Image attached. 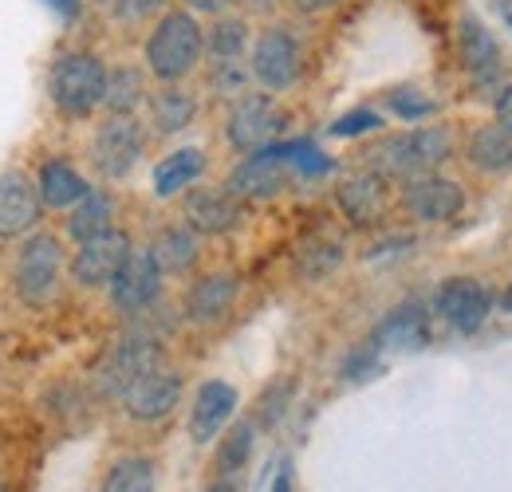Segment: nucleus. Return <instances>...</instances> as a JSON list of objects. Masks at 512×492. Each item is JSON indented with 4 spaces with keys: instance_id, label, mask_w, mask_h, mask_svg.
<instances>
[{
    "instance_id": "1",
    "label": "nucleus",
    "mask_w": 512,
    "mask_h": 492,
    "mask_svg": "<svg viewBox=\"0 0 512 492\" xmlns=\"http://www.w3.org/2000/svg\"><path fill=\"white\" fill-rule=\"evenodd\" d=\"M205 56V28L190 8H166L142 48V63L158 83H182Z\"/></svg>"
},
{
    "instance_id": "2",
    "label": "nucleus",
    "mask_w": 512,
    "mask_h": 492,
    "mask_svg": "<svg viewBox=\"0 0 512 492\" xmlns=\"http://www.w3.org/2000/svg\"><path fill=\"white\" fill-rule=\"evenodd\" d=\"M367 158L379 178L410 182L418 174H434L438 166H446L453 158V134L446 126H414V130L379 138L367 150Z\"/></svg>"
},
{
    "instance_id": "3",
    "label": "nucleus",
    "mask_w": 512,
    "mask_h": 492,
    "mask_svg": "<svg viewBox=\"0 0 512 492\" xmlns=\"http://www.w3.org/2000/svg\"><path fill=\"white\" fill-rule=\"evenodd\" d=\"M107 63L95 52H64L48 71V95L52 107L64 119H91L103 107L107 95Z\"/></svg>"
},
{
    "instance_id": "4",
    "label": "nucleus",
    "mask_w": 512,
    "mask_h": 492,
    "mask_svg": "<svg viewBox=\"0 0 512 492\" xmlns=\"http://www.w3.org/2000/svg\"><path fill=\"white\" fill-rule=\"evenodd\" d=\"M60 276H64V245L52 233H32L16 252L12 264V292L24 308L44 311L60 296Z\"/></svg>"
},
{
    "instance_id": "5",
    "label": "nucleus",
    "mask_w": 512,
    "mask_h": 492,
    "mask_svg": "<svg viewBox=\"0 0 512 492\" xmlns=\"http://www.w3.org/2000/svg\"><path fill=\"white\" fill-rule=\"evenodd\" d=\"M146 154V126L138 123L134 115H107V123L95 126L87 158L95 166L99 178L107 182H123L134 174V166Z\"/></svg>"
},
{
    "instance_id": "6",
    "label": "nucleus",
    "mask_w": 512,
    "mask_h": 492,
    "mask_svg": "<svg viewBox=\"0 0 512 492\" xmlns=\"http://www.w3.org/2000/svg\"><path fill=\"white\" fill-rule=\"evenodd\" d=\"M284 130H288V115H284V107L276 103L272 91L237 95L233 107H229V119H225V138L241 154H256V150L272 146Z\"/></svg>"
},
{
    "instance_id": "7",
    "label": "nucleus",
    "mask_w": 512,
    "mask_h": 492,
    "mask_svg": "<svg viewBox=\"0 0 512 492\" xmlns=\"http://www.w3.org/2000/svg\"><path fill=\"white\" fill-rule=\"evenodd\" d=\"M162 367V347H158V339H150V335H127V339H119L103 359H99V367H95V386H99V394L103 398H119L123 402V394H127L130 386L142 378V374H150V370Z\"/></svg>"
},
{
    "instance_id": "8",
    "label": "nucleus",
    "mask_w": 512,
    "mask_h": 492,
    "mask_svg": "<svg viewBox=\"0 0 512 492\" xmlns=\"http://www.w3.org/2000/svg\"><path fill=\"white\" fill-rule=\"evenodd\" d=\"M457 56H461V67H465L469 83L481 95L493 99L505 87V52H501L497 36L477 16H469V12L457 20Z\"/></svg>"
},
{
    "instance_id": "9",
    "label": "nucleus",
    "mask_w": 512,
    "mask_h": 492,
    "mask_svg": "<svg viewBox=\"0 0 512 492\" xmlns=\"http://www.w3.org/2000/svg\"><path fill=\"white\" fill-rule=\"evenodd\" d=\"M304 67V52L300 40L288 28H264L253 40V56H249V71L264 91H288L300 79Z\"/></svg>"
},
{
    "instance_id": "10",
    "label": "nucleus",
    "mask_w": 512,
    "mask_h": 492,
    "mask_svg": "<svg viewBox=\"0 0 512 492\" xmlns=\"http://www.w3.org/2000/svg\"><path fill=\"white\" fill-rule=\"evenodd\" d=\"M130 252H134V241H130L127 229H107V233H99V237L75 248L71 264H67L71 280L79 288H111V280L130 260Z\"/></svg>"
},
{
    "instance_id": "11",
    "label": "nucleus",
    "mask_w": 512,
    "mask_h": 492,
    "mask_svg": "<svg viewBox=\"0 0 512 492\" xmlns=\"http://www.w3.org/2000/svg\"><path fill=\"white\" fill-rule=\"evenodd\" d=\"M402 209L418 221V225H446L465 213V189L446 174H418L410 182H402Z\"/></svg>"
},
{
    "instance_id": "12",
    "label": "nucleus",
    "mask_w": 512,
    "mask_h": 492,
    "mask_svg": "<svg viewBox=\"0 0 512 492\" xmlns=\"http://www.w3.org/2000/svg\"><path fill=\"white\" fill-rule=\"evenodd\" d=\"M489 311H493V292L473 276H449L434 292V315L461 335L481 331Z\"/></svg>"
},
{
    "instance_id": "13",
    "label": "nucleus",
    "mask_w": 512,
    "mask_h": 492,
    "mask_svg": "<svg viewBox=\"0 0 512 492\" xmlns=\"http://www.w3.org/2000/svg\"><path fill=\"white\" fill-rule=\"evenodd\" d=\"M162 280H166V272H162V264L154 260V252L150 245L146 248H134L130 252V260L119 268V276L111 280V308L123 311V315H142V311H150L158 304V296H162Z\"/></svg>"
},
{
    "instance_id": "14",
    "label": "nucleus",
    "mask_w": 512,
    "mask_h": 492,
    "mask_svg": "<svg viewBox=\"0 0 512 492\" xmlns=\"http://www.w3.org/2000/svg\"><path fill=\"white\" fill-rule=\"evenodd\" d=\"M288 182H292V162H288V158L280 154V146L272 142V146L256 150L249 158H241V162L229 170L225 189L237 193L241 201H268V197L284 193Z\"/></svg>"
},
{
    "instance_id": "15",
    "label": "nucleus",
    "mask_w": 512,
    "mask_h": 492,
    "mask_svg": "<svg viewBox=\"0 0 512 492\" xmlns=\"http://www.w3.org/2000/svg\"><path fill=\"white\" fill-rule=\"evenodd\" d=\"M182 221L201 237H225L245 221V205L225 185H190L182 197Z\"/></svg>"
},
{
    "instance_id": "16",
    "label": "nucleus",
    "mask_w": 512,
    "mask_h": 492,
    "mask_svg": "<svg viewBox=\"0 0 512 492\" xmlns=\"http://www.w3.org/2000/svg\"><path fill=\"white\" fill-rule=\"evenodd\" d=\"M44 197L36 182L24 170H4L0 174V241H20L32 237L44 221Z\"/></svg>"
},
{
    "instance_id": "17",
    "label": "nucleus",
    "mask_w": 512,
    "mask_h": 492,
    "mask_svg": "<svg viewBox=\"0 0 512 492\" xmlns=\"http://www.w3.org/2000/svg\"><path fill=\"white\" fill-rule=\"evenodd\" d=\"M182 390H186V378H182L178 370L158 367V370H150V374H142L127 394H123V410H127V418L142 422V426L162 422V418H170V414L178 410Z\"/></svg>"
},
{
    "instance_id": "18",
    "label": "nucleus",
    "mask_w": 512,
    "mask_h": 492,
    "mask_svg": "<svg viewBox=\"0 0 512 492\" xmlns=\"http://www.w3.org/2000/svg\"><path fill=\"white\" fill-rule=\"evenodd\" d=\"M237 402H241L237 386H229V382H221V378L201 382L197 394H193V406H190V437L193 441H197V445L217 441V433L233 422Z\"/></svg>"
},
{
    "instance_id": "19",
    "label": "nucleus",
    "mask_w": 512,
    "mask_h": 492,
    "mask_svg": "<svg viewBox=\"0 0 512 492\" xmlns=\"http://www.w3.org/2000/svg\"><path fill=\"white\" fill-rule=\"evenodd\" d=\"M237 296H241V280L233 272H205L186 292V319L197 327H213L233 311Z\"/></svg>"
},
{
    "instance_id": "20",
    "label": "nucleus",
    "mask_w": 512,
    "mask_h": 492,
    "mask_svg": "<svg viewBox=\"0 0 512 492\" xmlns=\"http://www.w3.org/2000/svg\"><path fill=\"white\" fill-rule=\"evenodd\" d=\"M335 205L355 229H371L386 213V178H379L375 170L343 178L335 185Z\"/></svg>"
},
{
    "instance_id": "21",
    "label": "nucleus",
    "mask_w": 512,
    "mask_h": 492,
    "mask_svg": "<svg viewBox=\"0 0 512 492\" xmlns=\"http://www.w3.org/2000/svg\"><path fill=\"white\" fill-rule=\"evenodd\" d=\"M371 343L379 351H422L430 343V311L422 308V304H414V300L410 304H398L375 327Z\"/></svg>"
},
{
    "instance_id": "22",
    "label": "nucleus",
    "mask_w": 512,
    "mask_h": 492,
    "mask_svg": "<svg viewBox=\"0 0 512 492\" xmlns=\"http://www.w3.org/2000/svg\"><path fill=\"white\" fill-rule=\"evenodd\" d=\"M465 162L485 174V178H501L512 170V134L497 123H481L465 138Z\"/></svg>"
},
{
    "instance_id": "23",
    "label": "nucleus",
    "mask_w": 512,
    "mask_h": 492,
    "mask_svg": "<svg viewBox=\"0 0 512 492\" xmlns=\"http://www.w3.org/2000/svg\"><path fill=\"white\" fill-rule=\"evenodd\" d=\"M36 189H40L48 209H71V205H79L91 193V182L67 158H48L36 170Z\"/></svg>"
},
{
    "instance_id": "24",
    "label": "nucleus",
    "mask_w": 512,
    "mask_h": 492,
    "mask_svg": "<svg viewBox=\"0 0 512 492\" xmlns=\"http://www.w3.org/2000/svg\"><path fill=\"white\" fill-rule=\"evenodd\" d=\"M150 252H154V260L162 264L166 276H186L193 264L201 260V233L190 229L186 221H182V225H166V229H158V237L150 241Z\"/></svg>"
},
{
    "instance_id": "25",
    "label": "nucleus",
    "mask_w": 512,
    "mask_h": 492,
    "mask_svg": "<svg viewBox=\"0 0 512 492\" xmlns=\"http://www.w3.org/2000/svg\"><path fill=\"white\" fill-rule=\"evenodd\" d=\"M205 174V150L201 146H178L154 166V197H178Z\"/></svg>"
},
{
    "instance_id": "26",
    "label": "nucleus",
    "mask_w": 512,
    "mask_h": 492,
    "mask_svg": "<svg viewBox=\"0 0 512 492\" xmlns=\"http://www.w3.org/2000/svg\"><path fill=\"white\" fill-rule=\"evenodd\" d=\"M115 213H119L115 193H107V189H91L79 205L67 209V237H71L75 245H83V241H91V237L115 229Z\"/></svg>"
},
{
    "instance_id": "27",
    "label": "nucleus",
    "mask_w": 512,
    "mask_h": 492,
    "mask_svg": "<svg viewBox=\"0 0 512 492\" xmlns=\"http://www.w3.org/2000/svg\"><path fill=\"white\" fill-rule=\"evenodd\" d=\"M197 119V99L182 83H162L150 95V126L158 134H182Z\"/></svg>"
},
{
    "instance_id": "28",
    "label": "nucleus",
    "mask_w": 512,
    "mask_h": 492,
    "mask_svg": "<svg viewBox=\"0 0 512 492\" xmlns=\"http://www.w3.org/2000/svg\"><path fill=\"white\" fill-rule=\"evenodd\" d=\"M146 75L130 63H119L107 71V95H103V107L107 115H138V107L146 103Z\"/></svg>"
},
{
    "instance_id": "29",
    "label": "nucleus",
    "mask_w": 512,
    "mask_h": 492,
    "mask_svg": "<svg viewBox=\"0 0 512 492\" xmlns=\"http://www.w3.org/2000/svg\"><path fill=\"white\" fill-rule=\"evenodd\" d=\"M154 485H158L154 461L142 457V453H130V457H119V461L107 469L99 492H154Z\"/></svg>"
},
{
    "instance_id": "30",
    "label": "nucleus",
    "mask_w": 512,
    "mask_h": 492,
    "mask_svg": "<svg viewBox=\"0 0 512 492\" xmlns=\"http://www.w3.org/2000/svg\"><path fill=\"white\" fill-rule=\"evenodd\" d=\"M205 52L209 60H241L249 52V24L241 16H213L205 28Z\"/></svg>"
},
{
    "instance_id": "31",
    "label": "nucleus",
    "mask_w": 512,
    "mask_h": 492,
    "mask_svg": "<svg viewBox=\"0 0 512 492\" xmlns=\"http://www.w3.org/2000/svg\"><path fill=\"white\" fill-rule=\"evenodd\" d=\"M253 445H256V426L253 422H241V426H233V430L225 433V441H221V449H217V477H225V481H233L245 465H249V457H253Z\"/></svg>"
},
{
    "instance_id": "32",
    "label": "nucleus",
    "mask_w": 512,
    "mask_h": 492,
    "mask_svg": "<svg viewBox=\"0 0 512 492\" xmlns=\"http://www.w3.org/2000/svg\"><path fill=\"white\" fill-rule=\"evenodd\" d=\"M339 264H343V245H339V241L316 237V241H308V245L300 248V272L312 276V280H320V276H327V272H335Z\"/></svg>"
},
{
    "instance_id": "33",
    "label": "nucleus",
    "mask_w": 512,
    "mask_h": 492,
    "mask_svg": "<svg viewBox=\"0 0 512 492\" xmlns=\"http://www.w3.org/2000/svg\"><path fill=\"white\" fill-rule=\"evenodd\" d=\"M386 107H390V115L402 119V123H422V119H430V115L438 111V103H434L426 91H418V87H398V91H390V95H386Z\"/></svg>"
},
{
    "instance_id": "34",
    "label": "nucleus",
    "mask_w": 512,
    "mask_h": 492,
    "mask_svg": "<svg viewBox=\"0 0 512 492\" xmlns=\"http://www.w3.org/2000/svg\"><path fill=\"white\" fill-rule=\"evenodd\" d=\"M379 130H383V115L371 107H355L327 126V134H335V138H359V134H379Z\"/></svg>"
},
{
    "instance_id": "35",
    "label": "nucleus",
    "mask_w": 512,
    "mask_h": 492,
    "mask_svg": "<svg viewBox=\"0 0 512 492\" xmlns=\"http://www.w3.org/2000/svg\"><path fill=\"white\" fill-rule=\"evenodd\" d=\"M249 75H253V71H245L241 60H213L209 63V83H213V91H221V95H245Z\"/></svg>"
},
{
    "instance_id": "36",
    "label": "nucleus",
    "mask_w": 512,
    "mask_h": 492,
    "mask_svg": "<svg viewBox=\"0 0 512 492\" xmlns=\"http://www.w3.org/2000/svg\"><path fill=\"white\" fill-rule=\"evenodd\" d=\"M288 398H292V382L288 378H280L276 386H268L260 394V402H256V422L260 426H276L284 418V410H288Z\"/></svg>"
},
{
    "instance_id": "37",
    "label": "nucleus",
    "mask_w": 512,
    "mask_h": 492,
    "mask_svg": "<svg viewBox=\"0 0 512 492\" xmlns=\"http://www.w3.org/2000/svg\"><path fill=\"white\" fill-rule=\"evenodd\" d=\"M166 12V0H111V16L119 24H146L150 16H162Z\"/></svg>"
},
{
    "instance_id": "38",
    "label": "nucleus",
    "mask_w": 512,
    "mask_h": 492,
    "mask_svg": "<svg viewBox=\"0 0 512 492\" xmlns=\"http://www.w3.org/2000/svg\"><path fill=\"white\" fill-rule=\"evenodd\" d=\"M379 355H383V351H379L375 343H363V347L351 351V359L343 363V378H347V382H363L367 374L379 370Z\"/></svg>"
},
{
    "instance_id": "39",
    "label": "nucleus",
    "mask_w": 512,
    "mask_h": 492,
    "mask_svg": "<svg viewBox=\"0 0 512 492\" xmlns=\"http://www.w3.org/2000/svg\"><path fill=\"white\" fill-rule=\"evenodd\" d=\"M493 119H497V126H505L512 134V83H505V87L493 95Z\"/></svg>"
},
{
    "instance_id": "40",
    "label": "nucleus",
    "mask_w": 512,
    "mask_h": 492,
    "mask_svg": "<svg viewBox=\"0 0 512 492\" xmlns=\"http://www.w3.org/2000/svg\"><path fill=\"white\" fill-rule=\"evenodd\" d=\"M237 0H186L190 12H201V16H225Z\"/></svg>"
},
{
    "instance_id": "41",
    "label": "nucleus",
    "mask_w": 512,
    "mask_h": 492,
    "mask_svg": "<svg viewBox=\"0 0 512 492\" xmlns=\"http://www.w3.org/2000/svg\"><path fill=\"white\" fill-rule=\"evenodd\" d=\"M296 12H304V16H320V12H327V8H335L339 0H288Z\"/></svg>"
},
{
    "instance_id": "42",
    "label": "nucleus",
    "mask_w": 512,
    "mask_h": 492,
    "mask_svg": "<svg viewBox=\"0 0 512 492\" xmlns=\"http://www.w3.org/2000/svg\"><path fill=\"white\" fill-rule=\"evenodd\" d=\"M52 12H60L64 20H79V12H83V0H44Z\"/></svg>"
},
{
    "instance_id": "43",
    "label": "nucleus",
    "mask_w": 512,
    "mask_h": 492,
    "mask_svg": "<svg viewBox=\"0 0 512 492\" xmlns=\"http://www.w3.org/2000/svg\"><path fill=\"white\" fill-rule=\"evenodd\" d=\"M272 492H296V485H292V469H280V473H276Z\"/></svg>"
},
{
    "instance_id": "44",
    "label": "nucleus",
    "mask_w": 512,
    "mask_h": 492,
    "mask_svg": "<svg viewBox=\"0 0 512 492\" xmlns=\"http://www.w3.org/2000/svg\"><path fill=\"white\" fill-rule=\"evenodd\" d=\"M205 492H237L233 489V481H225V477H217V481H213V485H209V489Z\"/></svg>"
},
{
    "instance_id": "45",
    "label": "nucleus",
    "mask_w": 512,
    "mask_h": 492,
    "mask_svg": "<svg viewBox=\"0 0 512 492\" xmlns=\"http://www.w3.org/2000/svg\"><path fill=\"white\" fill-rule=\"evenodd\" d=\"M501 308H505L512 315V280L505 284V292H501Z\"/></svg>"
},
{
    "instance_id": "46",
    "label": "nucleus",
    "mask_w": 512,
    "mask_h": 492,
    "mask_svg": "<svg viewBox=\"0 0 512 492\" xmlns=\"http://www.w3.org/2000/svg\"><path fill=\"white\" fill-rule=\"evenodd\" d=\"M505 24L512 28V0H505Z\"/></svg>"
},
{
    "instance_id": "47",
    "label": "nucleus",
    "mask_w": 512,
    "mask_h": 492,
    "mask_svg": "<svg viewBox=\"0 0 512 492\" xmlns=\"http://www.w3.org/2000/svg\"><path fill=\"white\" fill-rule=\"evenodd\" d=\"M0 492H4V489H0Z\"/></svg>"
}]
</instances>
